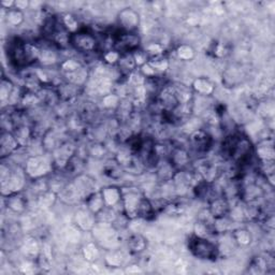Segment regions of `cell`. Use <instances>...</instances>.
Here are the masks:
<instances>
[{"label":"cell","mask_w":275,"mask_h":275,"mask_svg":"<svg viewBox=\"0 0 275 275\" xmlns=\"http://www.w3.org/2000/svg\"><path fill=\"white\" fill-rule=\"evenodd\" d=\"M223 154L240 167L250 163L254 155V145L244 134L234 133L225 138L223 142Z\"/></svg>","instance_id":"obj_1"},{"label":"cell","mask_w":275,"mask_h":275,"mask_svg":"<svg viewBox=\"0 0 275 275\" xmlns=\"http://www.w3.org/2000/svg\"><path fill=\"white\" fill-rule=\"evenodd\" d=\"M40 48L38 45L22 40L14 39L9 44L8 58L15 68L23 69L39 61Z\"/></svg>","instance_id":"obj_2"},{"label":"cell","mask_w":275,"mask_h":275,"mask_svg":"<svg viewBox=\"0 0 275 275\" xmlns=\"http://www.w3.org/2000/svg\"><path fill=\"white\" fill-rule=\"evenodd\" d=\"M26 173L24 168L15 167L10 168L2 164V172H0V181H2V194L4 197H8L13 194L21 192L26 186Z\"/></svg>","instance_id":"obj_3"},{"label":"cell","mask_w":275,"mask_h":275,"mask_svg":"<svg viewBox=\"0 0 275 275\" xmlns=\"http://www.w3.org/2000/svg\"><path fill=\"white\" fill-rule=\"evenodd\" d=\"M188 250L194 257L200 260L215 261L219 257L217 243L209 237H200L194 234L188 241Z\"/></svg>","instance_id":"obj_4"},{"label":"cell","mask_w":275,"mask_h":275,"mask_svg":"<svg viewBox=\"0 0 275 275\" xmlns=\"http://www.w3.org/2000/svg\"><path fill=\"white\" fill-rule=\"evenodd\" d=\"M54 161L53 158L47 155H33L29 156L25 161L24 170L27 178L30 180H39L48 177L53 171Z\"/></svg>","instance_id":"obj_5"},{"label":"cell","mask_w":275,"mask_h":275,"mask_svg":"<svg viewBox=\"0 0 275 275\" xmlns=\"http://www.w3.org/2000/svg\"><path fill=\"white\" fill-rule=\"evenodd\" d=\"M144 197L143 192L138 187H127L122 188V208L123 213L130 219L138 218V211L141 203V200Z\"/></svg>","instance_id":"obj_6"},{"label":"cell","mask_w":275,"mask_h":275,"mask_svg":"<svg viewBox=\"0 0 275 275\" xmlns=\"http://www.w3.org/2000/svg\"><path fill=\"white\" fill-rule=\"evenodd\" d=\"M113 50L120 54H132L134 51L140 49L141 37L134 32H128L118 30L112 36Z\"/></svg>","instance_id":"obj_7"},{"label":"cell","mask_w":275,"mask_h":275,"mask_svg":"<svg viewBox=\"0 0 275 275\" xmlns=\"http://www.w3.org/2000/svg\"><path fill=\"white\" fill-rule=\"evenodd\" d=\"M70 45L80 53H91L98 48V40L90 30L80 28L77 32L70 35Z\"/></svg>","instance_id":"obj_8"},{"label":"cell","mask_w":275,"mask_h":275,"mask_svg":"<svg viewBox=\"0 0 275 275\" xmlns=\"http://www.w3.org/2000/svg\"><path fill=\"white\" fill-rule=\"evenodd\" d=\"M94 234V239L105 249L114 250L117 246V230L112 224L97 222L94 229L91 230Z\"/></svg>","instance_id":"obj_9"},{"label":"cell","mask_w":275,"mask_h":275,"mask_svg":"<svg viewBox=\"0 0 275 275\" xmlns=\"http://www.w3.org/2000/svg\"><path fill=\"white\" fill-rule=\"evenodd\" d=\"M120 30L134 32L140 26V15L132 8H124L117 14Z\"/></svg>","instance_id":"obj_10"},{"label":"cell","mask_w":275,"mask_h":275,"mask_svg":"<svg viewBox=\"0 0 275 275\" xmlns=\"http://www.w3.org/2000/svg\"><path fill=\"white\" fill-rule=\"evenodd\" d=\"M189 144L191 148L195 150V152L199 154H205L213 145V136L210 134L209 131L199 128L189 134Z\"/></svg>","instance_id":"obj_11"},{"label":"cell","mask_w":275,"mask_h":275,"mask_svg":"<svg viewBox=\"0 0 275 275\" xmlns=\"http://www.w3.org/2000/svg\"><path fill=\"white\" fill-rule=\"evenodd\" d=\"M72 186L75 188L77 195L80 200H85L88 196L94 194L96 190V181L85 174L77 176L72 183Z\"/></svg>","instance_id":"obj_12"},{"label":"cell","mask_w":275,"mask_h":275,"mask_svg":"<svg viewBox=\"0 0 275 275\" xmlns=\"http://www.w3.org/2000/svg\"><path fill=\"white\" fill-rule=\"evenodd\" d=\"M20 148L21 144L17 141L16 136L12 131H2V135H0V155H2L3 159L13 155Z\"/></svg>","instance_id":"obj_13"},{"label":"cell","mask_w":275,"mask_h":275,"mask_svg":"<svg viewBox=\"0 0 275 275\" xmlns=\"http://www.w3.org/2000/svg\"><path fill=\"white\" fill-rule=\"evenodd\" d=\"M168 160L177 171L187 170L190 164V154L182 146H174L170 152Z\"/></svg>","instance_id":"obj_14"},{"label":"cell","mask_w":275,"mask_h":275,"mask_svg":"<svg viewBox=\"0 0 275 275\" xmlns=\"http://www.w3.org/2000/svg\"><path fill=\"white\" fill-rule=\"evenodd\" d=\"M254 154L257 156L259 162L274 161L275 150L272 138H263L257 145L254 146Z\"/></svg>","instance_id":"obj_15"},{"label":"cell","mask_w":275,"mask_h":275,"mask_svg":"<svg viewBox=\"0 0 275 275\" xmlns=\"http://www.w3.org/2000/svg\"><path fill=\"white\" fill-rule=\"evenodd\" d=\"M208 209L211 215L214 217V219L223 218L228 216L229 212H230L231 201L228 200L224 196H219L209 201Z\"/></svg>","instance_id":"obj_16"},{"label":"cell","mask_w":275,"mask_h":275,"mask_svg":"<svg viewBox=\"0 0 275 275\" xmlns=\"http://www.w3.org/2000/svg\"><path fill=\"white\" fill-rule=\"evenodd\" d=\"M75 224L83 232L91 231L97 224V217L94 213L85 207V209H80L75 215Z\"/></svg>","instance_id":"obj_17"},{"label":"cell","mask_w":275,"mask_h":275,"mask_svg":"<svg viewBox=\"0 0 275 275\" xmlns=\"http://www.w3.org/2000/svg\"><path fill=\"white\" fill-rule=\"evenodd\" d=\"M101 195L104 197L107 207L115 208L122 202V188L115 185H109L101 188Z\"/></svg>","instance_id":"obj_18"},{"label":"cell","mask_w":275,"mask_h":275,"mask_svg":"<svg viewBox=\"0 0 275 275\" xmlns=\"http://www.w3.org/2000/svg\"><path fill=\"white\" fill-rule=\"evenodd\" d=\"M21 251L26 259H29L32 261H37V259H38V257L41 254L40 245L33 236L26 237L22 243Z\"/></svg>","instance_id":"obj_19"},{"label":"cell","mask_w":275,"mask_h":275,"mask_svg":"<svg viewBox=\"0 0 275 275\" xmlns=\"http://www.w3.org/2000/svg\"><path fill=\"white\" fill-rule=\"evenodd\" d=\"M6 199V205L8 210H10L14 214H24L27 209V199L21 194H13L8 197H4Z\"/></svg>","instance_id":"obj_20"},{"label":"cell","mask_w":275,"mask_h":275,"mask_svg":"<svg viewBox=\"0 0 275 275\" xmlns=\"http://www.w3.org/2000/svg\"><path fill=\"white\" fill-rule=\"evenodd\" d=\"M191 89L194 93H197L199 96L209 97L214 94L215 85L211 80L203 77H200V78L195 79L194 82H192Z\"/></svg>","instance_id":"obj_21"},{"label":"cell","mask_w":275,"mask_h":275,"mask_svg":"<svg viewBox=\"0 0 275 275\" xmlns=\"http://www.w3.org/2000/svg\"><path fill=\"white\" fill-rule=\"evenodd\" d=\"M127 246H128V251H129L131 254L134 255H139L143 253L146 247H148V241L139 232H133L130 234V236L128 237L127 240Z\"/></svg>","instance_id":"obj_22"},{"label":"cell","mask_w":275,"mask_h":275,"mask_svg":"<svg viewBox=\"0 0 275 275\" xmlns=\"http://www.w3.org/2000/svg\"><path fill=\"white\" fill-rule=\"evenodd\" d=\"M85 207L90 211L91 213H94L95 215H97L99 212H101V211L106 208V203L104 197L101 195V191L98 190L95 191L94 194H91L90 196H88L85 200Z\"/></svg>","instance_id":"obj_23"},{"label":"cell","mask_w":275,"mask_h":275,"mask_svg":"<svg viewBox=\"0 0 275 275\" xmlns=\"http://www.w3.org/2000/svg\"><path fill=\"white\" fill-rule=\"evenodd\" d=\"M124 171L125 169L118 163V161L115 158L110 159L104 166V174L107 178L113 181L121 180L125 173Z\"/></svg>","instance_id":"obj_24"},{"label":"cell","mask_w":275,"mask_h":275,"mask_svg":"<svg viewBox=\"0 0 275 275\" xmlns=\"http://www.w3.org/2000/svg\"><path fill=\"white\" fill-rule=\"evenodd\" d=\"M66 79V82L68 83H71L73 85H77L79 87L84 86L86 84V82L89 78V72L87 70V68L85 66H83L82 68H80L79 70H77L76 72L70 73V75L63 76Z\"/></svg>","instance_id":"obj_25"},{"label":"cell","mask_w":275,"mask_h":275,"mask_svg":"<svg viewBox=\"0 0 275 275\" xmlns=\"http://www.w3.org/2000/svg\"><path fill=\"white\" fill-rule=\"evenodd\" d=\"M231 237L235 245L240 247L249 246L253 241L252 233L246 228H235L231 232Z\"/></svg>","instance_id":"obj_26"},{"label":"cell","mask_w":275,"mask_h":275,"mask_svg":"<svg viewBox=\"0 0 275 275\" xmlns=\"http://www.w3.org/2000/svg\"><path fill=\"white\" fill-rule=\"evenodd\" d=\"M156 209L153 204L152 201L148 197H143L141 200V203L138 211V218L144 219V221H151L155 217Z\"/></svg>","instance_id":"obj_27"},{"label":"cell","mask_w":275,"mask_h":275,"mask_svg":"<svg viewBox=\"0 0 275 275\" xmlns=\"http://www.w3.org/2000/svg\"><path fill=\"white\" fill-rule=\"evenodd\" d=\"M39 62L43 67H51L59 62V56L56 51L52 50L51 48L40 49Z\"/></svg>","instance_id":"obj_28"},{"label":"cell","mask_w":275,"mask_h":275,"mask_svg":"<svg viewBox=\"0 0 275 275\" xmlns=\"http://www.w3.org/2000/svg\"><path fill=\"white\" fill-rule=\"evenodd\" d=\"M79 90H80L79 86L68 83V82H65L63 84L58 85L57 95L59 98L66 100V101H68V100L70 101V100L75 99L79 95Z\"/></svg>","instance_id":"obj_29"},{"label":"cell","mask_w":275,"mask_h":275,"mask_svg":"<svg viewBox=\"0 0 275 275\" xmlns=\"http://www.w3.org/2000/svg\"><path fill=\"white\" fill-rule=\"evenodd\" d=\"M14 90L15 86L13 84V82L10 79H7L4 77L2 80V84H0V100H2L4 106L7 102H10Z\"/></svg>","instance_id":"obj_30"},{"label":"cell","mask_w":275,"mask_h":275,"mask_svg":"<svg viewBox=\"0 0 275 275\" xmlns=\"http://www.w3.org/2000/svg\"><path fill=\"white\" fill-rule=\"evenodd\" d=\"M116 66L118 67V70L121 71V73H124V75H127V76H129L131 72L136 70V65L134 62L132 54L122 55Z\"/></svg>","instance_id":"obj_31"},{"label":"cell","mask_w":275,"mask_h":275,"mask_svg":"<svg viewBox=\"0 0 275 275\" xmlns=\"http://www.w3.org/2000/svg\"><path fill=\"white\" fill-rule=\"evenodd\" d=\"M82 255L83 258L90 263L96 262L100 257V250L96 242H88L86 243L83 249H82Z\"/></svg>","instance_id":"obj_32"},{"label":"cell","mask_w":275,"mask_h":275,"mask_svg":"<svg viewBox=\"0 0 275 275\" xmlns=\"http://www.w3.org/2000/svg\"><path fill=\"white\" fill-rule=\"evenodd\" d=\"M105 260H106L107 265L110 268H121L125 260V257L121 251L114 249V250H109V252L107 253L105 257Z\"/></svg>","instance_id":"obj_33"},{"label":"cell","mask_w":275,"mask_h":275,"mask_svg":"<svg viewBox=\"0 0 275 275\" xmlns=\"http://www.w3.org/2000/svg\"><path fill=\"white\" fill-rule=\"evenodd\" d=\"M58 195L52 190H47L37 197V203L42 209H50L56 202Z\"/></svg>","instance_id":"obj_34"},{"label":"cell","mask_w":275,"mask_h":275,"mask_svg":"<svg viewBox=\"0 0 275 275\" xmlns=\"http://www.w3.org/2000/svg\"><path fill=\"white\" fill-rule=\"evenodd\" d=\"M149 65L160 75V73L166 72L170 67V61L169 59L164 56V55H160V56L151 57L149 60Z\"/></svg>","instance_id":"obj_35"},{"label":"cell","mask_w":275,"mask_h":275,"mask_svg":"<svg viewBox=\"0 0 275 275\" xmlns=\"http://www.w3.org/2000/svg\"><path fill=\"white\" fill-rule=\"evenodd\" d=\"M83 66H84L83 63L76 58H68L59 63V68H60V72L62 73V76H67V75H70V73L76 72L77 70H79Z\"/></svg>","instance_id":"obj_36"},{"label":"cell","mask_w":275,"mask_h":275,"mask_svg":"<svg viewBox=\"0 0 275 275\" xmlns=\"http://www.w3.org/2000/svg\"><path fill=\"white\" fill-rule=\"evenodd\" d=\"M176 54L182 61H190L196 57V51L189 44H180L176 50Z\"/></svg>","instance_id":"obj_37"},{"label":"cell","mask_w":275,"mask_h":275,"mask_svg":"<svg viewBox=\"0 0 275 275\" xmlns=\"http://www.w3.org/2000/svg\"><path fill=\"white\" fill-rule=\"evenodd\" d=\"M6 20L9 25L17 27L21 26L25 21V14L23 11L17 10V9L13 8L11 10H8L6 14Z\"/></svg>","instance_id":"obj_38"},{"label":"cell","mask_w":275,"mask_h":275,"mask_svg":"<svg viewBox=\"0 0 275 275\" xmlns=\"http://www.w3.org/2000/svg\"><path fill=\"white\" fill-rule=\"evenodd\" d=\"M61 24L70 35L80 30V26H79V22L77 20V17L70 13H67L62 16Z\"/></svg>","instance_id":"obj_39"},{"label":"cell","mask_w":275,"mask_h":275,"mask_svg":"<svg viewBox=\"0 0 275 275\" xmlns=\"http://www.w3.org/2000/svg\"><path fill=\"white\" fill-rule=\"evenodd\" d=\"M121 100H122V98L117 94L110 93V94L102 97L101 105L107 110H115L116 111V109L121 104Z\"/></svg>","instance_id":"obj_40"},{"label":"cell","mask_w":275,"mask_h":275,"mask_svg":"<svg viewBox=\"0 0 275 275\" xmlns=\"http://www.w3.org/2000/svg\"><path fill=\"white\" fill-rule=\"evenodd\" d=\"M20 102L26 108H32L36 105L41 102V100H40L39 95L37 93H33V91H30V90H26L25 93L22 94Z\"/></svg>","instance_id":"obj_41"},{"label":"cell","mask_w":275,"mask_h":275,"mask_svg":"<svg viewBox=\"0 0 275 275\" xmlns=\"http://www.w3.org/2000/svg\"><path fill=\"white\" fill-rule=\"evenodd\" d=\"M122 54L115 50H107L102 53V60L109 66H116Z\"/></svg>","instance_id":"obj_42"},{"label":"cell","mask_w":275,"mask_h":275,"mask_svg":"<svg viewBox=\"0 0 275 275\" xmlns=\"http://www.w3.org/2000/svg\"><path fill=\"white\" fill-rule=\"evenodd\" d=\"M144 51L149 54V56L151 58V57H156V56H160V55H163L164 48L161 43L150 42L145 47Z\"/></svg>","instance_id":"obj_43"},{"label":"cell","mask_w":275,"mask_h":275,"mask_svg":"<svg viewBox=\"0 0 275 275\" xmlns=\"http://www.w3.org/2000/svg\"><path fill=\"white\" fill-rule=\"evenodd\" d=\"M82 231L81 229L76 225H71L67 230V240L71 243H79L82 239Z\"/></svg>","instance_id":"obj_44"},{"label":"cell","mask_w":275,"mask_h":275,"mask_svg":"<svg viewBox=\"0 0 275 275\" xmlns=\"http://www.w3.org/2000/svg\"><path fill=\"white\" fill-rule=\"evenodd\" d=\"M132 56H133V59H134V62H135V65H136V68H141L142 66L146 65V63L149 62L150 60V56H149V54L146 53L144 50H136L132 53Z\"/></svg>","instance_id":"obj_45"},{"label":"cell","mask_w":275,"mask_h":275,"mask_svg":"<svg viewBox=\"0 0 275 275\" xmlns=\"http://www.w3.org/2000/svg\"><path fill=\"white\" fill-rule=\"evenodd\" d=\"M128 82H129V84L133 87L142 86L145 83V77L142 75L140 70L136 69L128 76Z\"/></svg>","instance_id":"obj_46"},{"label":"cell","mask_w":275,"mask_h":275,"mask_svg":"<svg viewBox=\"0 0 275 275\" xmlns=\"http://www.w3.org/2000/svg\"><path fill=\"white\" fill-rule=\"evenodd\" d=\"M88 153L90 156H93V157L100 159V158H102L106 154V148H105V145H102V144L95 143L90 146L89 150H88Z\"/></svg>","instance_id":"obj_47"},{"label":"cell","mask_w":275,"mask_h":275,"mask_svg":"<svg viewBox=\"0 0 275 275\" xmlns=\"http://www.w3.org/2000/svg\"><path fill=\"white\" fill-rule=\"evenodd\" d=\"M213 52H214V56L216 57H224L228 54L226 44L224 43H215Z\"/></svg>","instance_id":"obj_48"},{"label":"cell","mask_w":275,"mask_h":275,"mask_svg":"<svg viewBox=\"0 0 275 275\" xmlns=\"http://www.w3.org/2000/svg\"><path fill=\"white\" fill-rule=\"evenodd\" d=\"M30 7V3L27 2V0H17L15 2L14 8L17 9V10H21L24 12L25 9H28Z\"/></svg>","instance_id":"obj_49"}]
</instances>
